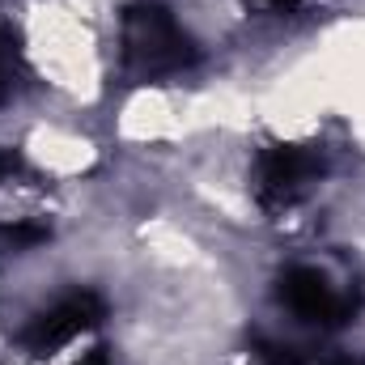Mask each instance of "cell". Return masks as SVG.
<instances>
[{
	"label": "cell",
	"instance_id": "obj_5",
	"mask_svg": "<svg viewBox=\"0 0 365 365\" xmlns=\"http://www.w3.org/2000/svg\"><path fill=\"white\" fill-rule=\"evenodd\" d=\"M13 170H17V162H13V158H9V153H0V182L9 179V175H13Z\"/></svg>",
	"mask_w": 365,
	"mask_h": 365
},
{
	"label": "cell",
	"instance_id": "obj_4",
	"mask_svg": "<svg viewBox=\"0 0 365 365\" xmlns=\"http://www.w3.org/2000/svg\"><path fill=\"white\" fill-rule=\"evenodd\" d=\"M98 319H102V302H98L93 293H68V297H60L47 314H38V319L30 323L26 344H30L34 353H56V349L73 344L77 336H86Z\"/></svg>",
	"mask_w": 365,
	"mask_h": 365
},
{
	"label": "cell",
	"instance_id": "obj_2",
	"mask_svg": "<svg viewBox=\"0 0 365 365\" xmlns=\"http://www.w3.org/2000/svg\"><path fill=\"white\" fill-rule=\"evenodd\" d=\"M319 170H323L319 149H310V145H268L255 158V200L268 212H284L306 195V187L319 179Z\"/></svg>",
	"mask_w": 365,
	"mask_h": 365
},
{
	"label": "cell",
	"instance_id": "obj_3",
	"mask_svg": "<svg viewBox=\"0 0 365 365\" xmlns=\"http://www.w3.org/2000/svg\"><path fill=\"white\" fill-rule=\"evenodd\" d=\"M280 297H284V306L297 319L319 323V327H340L357 310V297L353 293L336 289L327 276L314 272V268H289L284 280H280Z\"/></svg>",
	"mask_w": 365,
	"mask_h": 365
},
{
	"label": "cell",
	"instance_id": "obj_1",
	"mask_svg": "<svg viewBox=\"0 0 365 365\" xmlns=\"http://www.w3.org/2000/svg\"><path fill=\"white\" fill-rule=\"evenodd\" d=\"M195 60L187 34L166 9L140 4L123 17V64L136 77H166Z\"/></svg>",
	"mask_w": 365,
	"mask_h": 365
}]
</instances>
